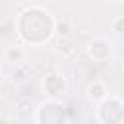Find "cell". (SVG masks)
<instances>
[{
  "mask_svg": "<svg viewBox=\"0 0 124 124\" xmlns=\"http://www.w3.org/2000/svg\"><path fill=\"white\" fill-rule=\"evenodd\" d=\"M116 27H124V21L120 19V21H116Z\"/></svg>",
  "mask_w": 124,
  "mask_h": 124,
  "instance_id": "1",
  "label": "cell"
},
{
  "mask_svg": "<svg viewBox=\"0 0 124 124\" xmlns=\"http://www.w3.org/2000/svg\"><path fill=\"white\" fill-rule=\"evenodd\" d=\"M0 83H2V78H0Z\"/></svg>",
  "mask_w": 124,
  "mask_h": 124,
  "instance_id": "2",
  "label": "cell"
}]
</instances>
